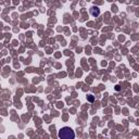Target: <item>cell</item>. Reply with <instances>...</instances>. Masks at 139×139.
<instances>
[{
  "instance_id": "1",
  "label": "cell",
  "mask_w": 139,
  "mask_h": 139,
  "mask_svg": "<svg viewBox=\"0 0 139 139\" xmlns=\"http://www.w3.org/2000/svg\"><path fill=\"white\" fill-rule=\"evenodd\" d=\"M59 137H60V139H74L75 133L70 127H63L59 131Z\"/></svg>"
},
{
  "instance_id": "2",
  "label": "cell",
  "mask_w": 139,
  "mask_h": 139,
  "mask_svg": "<svg viewBox=\"0 0 139 139\" xmlns=\"http://www.w3.org/2000/svg\"><path fill=\"white\" fill-rule=\"evenodd\" d=\"M89 11H90V14L92 16H98L100 14V9L98 7H91Z\"/></svg>"
},
{
  "instance_id": "3",
  "label": "cell",
  "mask_w": 139,
  "mask_h": 139,
  "mask_svg": "<svg viewBox=\"0 0 139 139\" xmlns=\"http://www.w3.org/2000/svg\"><path fill=\"white\" fill-rule=\"evenodd\" d=\"M88 100H89V101H94V97L91 96V95H89V96H88Z\"/></svg>"
}]
</instances>
